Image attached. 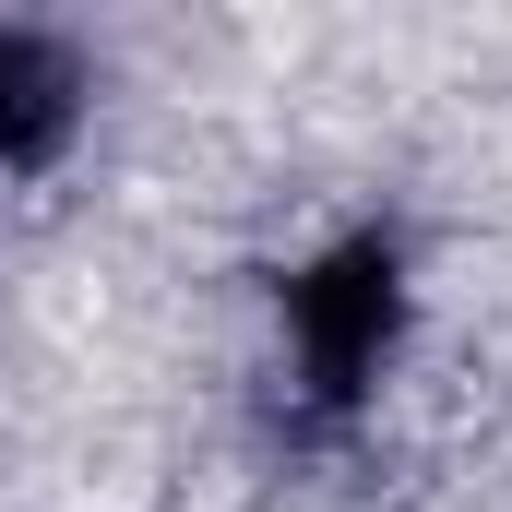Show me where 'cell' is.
I'll use <instances>...</instances> for the list:
<instances>
[{
	"label": "cell",
	"mask_w": 512,
	"mask_h": 512,
	"mask_svg": "<svg viewBox=\"0 0 512 512\" xmlns=\"http://www.w3.org/2000/svg\"><path fill=\"white\" fill-rule=\"evenodd\" d=\"M393 334H405V262H393V239H346V251H322L286 286V358H298L310 405H346L358 382H382Z\"/></svg>",
	"instance_id": "1"
},
{
	"label": "cell",
	"mask_w": 512,
	"mask_h": 512,
	"mask_svg": "<svg viewBox=\"0 0 512 512\" xmlns=\"http://www.w3.org/2000/svg\"><path fill=\"white\" fill-rule=\"evenodd\" d=\"M84 131V60L36 24H0V179L60 167Z\"/></svg>",
	"instance_id": "2"
}]
</instances>
